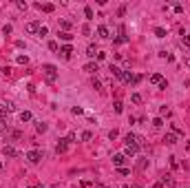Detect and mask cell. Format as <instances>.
<instances>
[{
  "label": "cell",
  "mask_w": 190,
  "mask_h": 188,
  "mask_svg": "<svg viewBox=\"0 0 190 188\" xmlns=\"http://www.w3.org/2000/svg\"><path fill=\"white\" fill-rule=\"evenodd\" d=\"M181 42H183V47H188V49H190V36H186V33H183Z\"/></svg>",
  "instance_id": "cell-33"
},
{
  "label": "cell",
  "mask_w": 190,
  "mask_h": 188,
  "mask_svg": "<svg viewBox=\"0 0 190 188\" xmlns=\"http://www.w3.org/2000/svg\"><path fill=\"white\" fill-rule=\"evenodd\" d=\"M58 36H60V40H64L66 44L73 40V33H69V31H58Z\"/></svg>",
  "instance_id": "cell-11"
},
{
  "label": "cell",
  "mask_w": 190,
  "mask_h": 188,
  "mask_svg": "<svg viewBox=\"0 0 190 188\" xmlns=\"http://www.w3.org/2000/svg\"><path fill=\"white\" fill-rule=\"evenodd\" d=\"M66 140H69V142H75L77 135H75V133H69V135H66Z\"/></svg>",
  "instance_id": "cell-45"
},
{
  "label": "cell",
  "mask_w": 190,
  "mask_h": 188,
  "mask_svg": "<svg viewBox=\"0 0 190 188\" xmlns=\"http://www.w3.org/2000/svg\"><path fill=\"white\" fill-rule=\"evenodd\" d=\"M2 153H4L7 157H18V151H16L13 146H2Z\"/></svg>",
  "instance_id": "cell-9"
},
{
  "label": "cell",
  "mask_w": 190,
  "mask_h": 188,
  "mask_svg": "<svg viewBox=\"0 0 190 188\" xmlns=\"http://www.w3.org/2000/svg\"><path fill=\"white\" fill-rule=\"evenodd\" d=\"M131 100H133V104H142V95H139V93H133Z\"/></svg>",
  "instance_id": "cell-25"
},
{
  "label": "cell",
  "mask_w": 190,
  "mask_h": 188,
  "mask_svg": "<svg viewBox=\"0 0 190 188\" xmlns=\"http://www.w3.org/2000/svg\"><path fill=\"white\" fill-rule=\"evenodd\" d=\"M186 148H188V153H190V142H186Z\"/></svg>",
  "instance_id": "cell-51"
},
{
  "label": "cell",
  "mask_w": 190,
  "mask_h": 188,
  "mask_svg": "<svg viewBox=\"0 0 190 188\" xmlns=\"http://www.w3.org/2000/svg\"><path fill=\"white\" fill-rule=\"evenodd\" d=\"M40 22H29V25H27V33H38L40 31Z\"/></svg>",
  "instance_id": "cell-8"
},
{
  "label": "cell",
  "mask_w": 190,
  "mask_h": 188,
  "mask_svg": "<svg viewBox=\"0 0 190 188\" xmlns=\"http://www.w3.org/2000/svg\"><path fill=\"white\" fill-rule=\"evenodd\" d=\"M66 148H69V140H58V144H55V151L58 153H66Z\"/></svg>",
  "instance_id": "cell-5"
},
{
  "label": "cell",
  "mask_w": 190,
  "mask_h": 188,
  "mask_svg": "<svg viewBox=\"0 0 190 188\" xmlns=\"http://www.w3.org/2000/svg\"><path fill=\"white\" fill-rule=\"evenodd\" d=\"M60 53H62V58L69 60L71 55H73V47H71V44H62V47H60Z\"/></svg>",
  "instance_id": "cell-4"
},
{
  "label": "cell",
  "mask_w": 190,
  "mask_h": 188,
  "mask_svg": "<svg viewBox=\"0 0 190 188\" xmlns=\"http://www.w3.org/2000/svg\"><path fill=\"white\" fill-rule=\"evenodd\" d=\"M0 148H2V144H0Z\"/></svg>",
  "instance_id": "cell-54"
},
{
  "label": "cell",
  "mask_w": 190,
  "mask_h": 188,
  "mask_svg": "<svg viewBox=\"0 0 190 188\" xmlns=\"http://www.w3.org/2000/svg\"><path fill=\"white\" fill-rule=\"evenodd\" d=\"M82 33H84V36H88V33H91V27L84 25V27H82Z\"/></svg>",
  "instance_id": "cell-42"
},
{
  "label": "cell",
  "mask_w": 190,
  "mask_h": 188,
  "mask_svg": "<svg viewBox=\"0 0 190 188\" xmlns=\"http://www.w3.org/2000/svg\"><path fill=\"white\" fill-rule=\"evenodd\" d=\"M139 82H142V75H133V82L131 84H139Z\"/></svg>",
  "instance_id": "cell-44"
},
{
  "label": "cell",
  "mask_w": 190,
  "mask_h": 188,
  "mask_svg": "<svg viewBox=\"0 0 190 188\" xmlns=\"http://www.w3.org/2000/svg\"><path fill=\"white\" fill-rule=\"evenodd\" d=\"M47 33H49V29H47V27H40V31H38V36H40V38H44V36H47Z\"/></svg>",
  "instance_id": "cell-35"
},
{
  "label": "cell",
  "mask_w": 190,
  "mask_h": 188,
  "mask_svg": "<svg viewBox=\"0 0 190 188\" xmlns=\"http://www.w3.org/2000/svg\"><path fill=\"white\" fill-rule=\"evenodd\" d=\"M153 126L155 128H161V126H164V119H161V117H155L153 119Z\"/></svg>",
  "instance_id": "cell-26"
},
{
  "label": "cell",
  "mask_w": 190,
  "mask_h": 188,
  "mask_svg": "<svg viewBox=\"0 0 190 188\" xmlns=\"http://www.w3.org/2000/svg\"><path fill=\"white\" fill-rule=\"evenodd\" d=\"M155 36H157V38H166V29L157 27V29H155Z\"/></svg>",
  "instance_id": "cell-27"
},
{
  "label": "cell",
  "mask_w": 190,
  "mask_h": 188,
  "mask_svg": "<svg viewBox=\"0 0 190 188\" xmlns=\"http://www.w3.org/2000/svg\"><path fill=\"white\" fill-rule=\"evenodd\" d=\"M124 13H126V7H124V4H122V7L117 9V16H119V18H122V16H124Z\"/></svg>",
  "instance_id": "cell-40"
},
{
  "label": "cell",
  "mask_w": 190,
  "mask_h": 188,
  "mask_svg": "<svg viewBox=\"0 0 190 188\" xmlns=\"http://www.w3.org/2000/svg\"><path fill=\"white\" fill-rule=\"evenodd\" d=\"M177 137H179V135H175V133H166L164 142H166L168 146H172V144H177Z\"/></svg>",
  "instance_id": "cell-10"
},
{
  "label": "cell",
  "mask_w": 190,
  "mask_h": 188,
  "mask_svg": "<svg viewBox=\"0 0 190 188\" xmlns=\"http://www.w3.org/2000/svg\"><path fill=\"white\" fill-rule=\"evenodd\" d=\"M0 73H2L4 78H9V75H11V69H9V66H2V69H0Z\"/></svg>",
  "instance_id": "cell-34"
},
{
  "label": "cell",
  "mask_w": 190,
  "mask_h": 188,
  "mask_svg": "<svg viewBox=\"0 0 190 188\" xmlns=\"http://www.w3.org/2000/svg\"><path fill=\"white\" fill-rule=\"evenodd\" d=\"M2 111L13 113V111H16V104H13V102H2Z\"/></svg>",
  "instance_id": "cell-16"
},
{
  "label": "cell",
  "mask_w": 190,
  "mask_h": 188,
  "mask_svg": "<svg viewBox=\"0 0 190 188\" xmlns=\"http://www.w3.org/2000/svg\"><path fill=\"white\" fill-rule=\"evenodd\" d=\"M126 144H137V135H133V133H128L126 137H124Z\"/></svg>",
  "instance_id": "cell-20"
},
{
  "label": "cell",
  "mask_w": 190,
  "mask_h": 188,
  "mask_svg": "<svg viewBox=\"0 0 190 188\" xmlns=\"http://www.w3.org/2000/svg\"><path fill=\"white\" fill-rule=\"evenodd\" d=\"M42 71H44V78H47V82H55V80H58V69H55L53 64H44V66H42Z\"/></svg>",
  "instance_id": "cell-1"
},
{
  "label": "cell",
  "mask_w": 190,
  "mask_h": 188,
  "mask_svg": "<svg viewBox=\"0 0 190 188\" xmlns=\"http://www.w3.org/2000/svg\"><path fill=\"white\" fill-rule=\"evenodd\" d=\"M4 128H7V124H4V122H2V119H0V133H2V131H4Z\"/></svg>",
  "instance_id": "cell-48"
},
{
  "label": "cell",
  "mask_w": 190,
  "mask_h": 188,
  "mask_svg": "<svg viewBox=\"0 0 190 188\" xmlns=\"http://www.w3.org/2000/svg\"><path fill=\"white\" fill-rule=\"evenodd\" d=\"M84 16H86V20H93V9L91 7H84Z\"/></svg>",
  "instance_id": "cell-28"
},
{
  "label": "cell",
  "mask_w": 190,
  "mask_h": 188,
  "mask_svg": "<svg viewBox=\"0 0 190 188\" xmlns=\"http://www.w3.org/2000/svg\"><path fill=\"white\" fill-rule=\"evenodd\" d=\"M16 4H18V9H22V11L27 9V2H22V0H18V2H16Z\"/></svg>",
  "instance_id": "cell-46"
},
{
  "label": "cell",
  "mask_w": 190,
  "mask_h": 188,
  "mask_svg": "<svg viewBox=\"0 0 190 188\" xmlns=\"http://www.w3.org/2000/svg\"><path fill=\"white\" fill-rule=\"evenodd\" d=\"M161 184H166V186H175V179H172L170 175H164V177H161Z\"/></svg>",
  "instance_id": "cell-19"
},
{
  "label": "cell",
  "mask_w": 190,
  "mask_h": 188,
  "mask_svg": "<svg viewBox=\"0 0 190 188\" xmlns=\"http://www.w3.org/2000/svg\"><path fill=\"white\" fill-rule=\"evenodd\" d=\"M150 82H153V84H157V87H159V84L164 82V78H161V73H153V75H150Z\"/></svg>",
  "instance_id": "cell-15"
},
{
  "label": "cell",
  "mask_w": 190,
  "mask_h": 188,
  "mask_svg": "<svg viewBox=\"0 0 190 188\" xmlns=\"http://www.w3.org/2000/svg\"><path fill=\"white\" fill-rule=\"evenodd\" d=\"M131 188H142V186H139V184H131Z\"/></svg>",
  "instance_id": "cell-50"
},
{
  "label": "cell",
  "mask_w": 190,
  "mask_h": 188,
  "mask_svg": "<svg viewBox=\"0 0 190 188\" xmlns=\"http://www.w3.org/2000/svg\"><path fill=\"white\" fill-rule=\"evenodd\" d=\"M153 188H164V184H161V181H157V184H155Z\"/></svg>",
  "instance_id": "cell-49"
},
{
  "label": "cell",
  "mask_w": 190,
  "mask_h": 188,
  "mask_svg": "<svg viewBox=\"0 0 190 188\" xmlns=\"http://www.w3.org/2000/svg\"><path fill=\"white\" fill-rule=\"evenodd\" d=\"M113 109H115V113H122V111H124V104H122V102H115Z\"/></svg>",
  "instance_id": "cell-30"
},
{
  "label": "cell",
  "mask_w": 190,
  "mask_h": 188,
  "mask_svg": "<svg viewBox=\"0 0 190 188\" xmlns=\"http://www.w3.org/2000/svg\"><path fill=\"white\" fill-rule=\"evenodd\" d=\"M86 55L88 58H97V47H95V44H88L86 47Z\"/></svg>",
  "instance_id": "cell-13"
},
{
  "label": "cell",
  "mask_w": 190,
  "mask_h": 188,
  "mask_svg": "<svg viewBox=\"0 0 190 188\" xmlns=\"http://www.w3.org/2000/svg\"><path fill=\"white\" fill-rule=\"evenodd\" d=\"M27 159H29L31 164H38V162H42V153L40 151H29L27 153Z\"/></svg>",
  "instance_id": "cell-2"
},
{
  "label": "cell",
  "mask_w": 190,
  "mask_h": 188,
  "mask_svg": "<svg viewBox=\"0 0 190 188\" xmlns=\"http://www.w3.org/2000/svg\"><path fill=\"white\" fill-rule=\"evenodd\" d=\"M97 36H99V38H104V40H108V38H111L108 27H106V25H99V27H97Z\"/></svg>",
  "instance_id": "cell-6"
},
{
  "label": "cell",
  "mask_w": 190,
  "mask_h": 188,
  "mask_svg": "<svg viewBox=\"0 0 190 188\" xmlns=\"http://www.w3.org/2000/svg\"><path fill=\"white\" fill-rule=\"evenodd\" d=\"M29 188H42V186H36V184H31V186H29Z\"/></svg>",
  "instance_id": "cell-52"
},
{
  "label": "cell",
  "mask_w": 190,
  "mask_h": 188,
  "mask_svg": "<svg viewBox=\"0 0 190 188\" xmlns=\"http://www.w3.org/2000/svg\"><path fill=\"white\" fill-rule=\"evenodd\" d=\"M117 170H119V175H131V170H128V168H117Z\"/></svg>",
  "instance_id": "cell-47"
},
{
  "label": "cell",
  "mask_w": 190,
  "mask_h": 188,
  "mask_svg": "<svg viewBox=\"0 0 190 188\" xmlns=\"http://www.w3.org/2000/svg\"><path fill=\"white\" fill-rule=\"evenodd\" d=\"M137 151H139V146H137V144H126L124 155H137Z\"/></svg>",
  "instance_id": "cell-7"
},
{
  "label": "cell",
  "mask_w": 190,
  "mask_h": 188,
  "mask_svg": "<svg viewBox=\"0 0 190 188\" xmlns=\"http://www.w3.org/2000/svg\"><path fill=\"white\" fill-rule=\"evenodd\" d=\"M122 82H124V84H131V82H133V73H131V71H124V75H122Z\"/></svg>",
  "instance_id": "cell-17"
},
{
  "label": "cell",
  "mask_w": 190,
  "mask_h": 188,
  "mask_svg": "<svg viewBox=\"0 0 190 188\" xmlns=\"http://www.w3.org/2000/svg\"><path fill=\"white\" fill-rule=\"evenodd\" d=\"M20 119H22V122H31V113L29 111H22L20 113Z\"/></svg>",
  "instance_id": "cell-21"
},
{
  "label": "cell",
  "mask_w": 190,
  "mask_h": 188,
  "mask_svg": "<svg viewBox=\"0 0 190 188\" xmlns=\"http://www.w3.org/2000/svg\"><path fill=\"white\" fill-rule=\"evenodd\" d=\"M49 49H51V51H58V42H53V40H51V42H49Z\"/></svg>",
  "instance_id": "cell-43"
},
{
  "label": "cell",
  "mask_w": 190,
  "mask_h": 188,
  "mask_svg": "<svg viewBox=\"0 0 190 188\" xmlns=\"http://www.w3.org/2000/svg\"><path fill=\"white\" fill-rule=\"evenodd\" d=\"M91 84H93V89H97V91H99V89H102V82H99V80H97V78H93V82H91Z\"/></svg>",
  "instance_id": "cell-32"
},
{
  "label": "cell",
  "mask_w": 190,
  "mask_h": 188,
  "mask_svg": "<svg viewBox=\"0 0 190 188\" xmlns=\"http://www.w3.org/2000/svg\"><path fill=\"white\" fill-rule=\"evenodd\" d=\"M84 71H88V73H97V71H99V66H97V62H88V64L84 66Z\"/></svg>",
  "instance_id": "cell-14"
},
{
  "label": "cell",
  "mask_w": 190,
  "mask_h": 188,
  "mask_svg": "<svg viewBox=\"0 0 190 188\" xmlns=\"http://www.w3.org/2000/svg\"><path fill=\"white\" fill-rule=\"evenodd\" d=\"M137 168H139V170H146V157H142V159L137 162Z\"/></svg>",
  "instance_id": "cell-29"
},
{
  "label": "cell",
  "mask_w": 190,
  "mask_h": 188,
  "mask_svg": "<svg viewBox=\"0 0 190 188\" xmlns=\"http://www.w3.org/2000/svg\"><path fill=\"white\" fill-rule=\"evenodd\" d=\"M71 113H73V115H82V113H84V109H82V106H73V109H71Z\"/></svg>",
  "instance_id": "cell-31"
},
{
  "label": "cell",
  "mask_w": 190,
  "mask_h": 188,
  "mask_svg": "<svg viewBox=\"0 0 190 188\" xmlns=\"http://www.w3.org/2000/svg\"><path fill=\"white\" fill-rule=\"evenodd\" d=\"M111 73H113V75L117 78V80H122V75H124V71L119 69V66H115V64H111V69H108Z\"/></svg>",
  "instance_id": "cell-12"
},
{
  "label": "cell",
  "mask_w": 190,
  "mask_h": 188,
  "mask_svg": "<svg viewBox=\"0 0 190 188\" xmlns=\"http://www.w3.org/2000/svg\"><path fill=\"white\" fill-rule=\"evenodd\" d=\"M36 7H38V9H42V11H47V13H51V11L55 9V7H53V4H40V2H38V4H36Z\"/></svg>",
  "instance_id": "cell-18"
},
{
  "label": "cell",
  "mask_w": 190,
  "mask_h": 188,
  "mask_svg": "<svg viewBox=\"0 0 190 188\" xmlns=\"http://www.w3.org/2000/svg\"><path fill=\"white\" fill-rule=\"evenodd\" d=\"M27 62H29L27 55H18V64H27Z\"/></svg>",
  "instance_id": "cell-36"
},
{
  "label": "cell",
  "mask_w": 190,
  "mask_h": 188,
  "mask_svg": "<svg viewBox=\"0 0 190 188\" xmlns=\"http://www.w3.org/2000/svg\"><path fill=\"white\" fill-rule=\"evenodd\" d=\"M115 42L117 44H124V42H128V38L126 36H119V38H115Z\"/></svg>",
  "instance_id": "cell-37"
},
{
  "label": "cell",
  "mask_w": 190,
  "mask_h": 188,
  "mask_svg": "<svg viewBox=\"0 0 190 188\" xmlns=\"http://www.w3.org/2000/svg\"><path fill=\"white\" fill-rule=\"evenodd\" d=\"M36 131L38 133H44V131H47V124L44 122H36Z\"/></svg>",
  "instance_id": "cell-23"
},
{
  "label": "cell",
  "mask_w": 190,
  "mask_h": 188,
  "mask_svg": "<svg viewBox=\"0 0 190 188\" xmlns=\"http://www.w3.org/2000/svg\"><path fill=\"white\" fill-rule=\"evenodd\" d=\"M172 9H175V13H183V4H175Z\"/></svg>",
  "instance_id": "cell-39"
},
{
  "label": "cell",
  "mask_w": 190,
  "mask_h": 188,
  "mask_svg": "<svg viewBox=\"0 0 190 188\" xmlns=\"http://www.w3.org/2000/svg\"><path fill=\"white\" fill-rule=\"evenodd\" d=\"M0 168H2V162H0Z\"/></svg>",
  "instance_id": "cell-53"
},
{
  "label": "cell",
  "mask_w": 190,
  "mask_h": 188,
  "mask_svg": "<svg viewBox=\"0 0 190 188\" xmlns=\"http://www.w3.org/2000/svg\"><path fill=\"white\" fill-rule=\"evenodd\" d=\"M124 162H126V155H124V153H117V155H113V166L124 168Z\"/></svg>",
  "instance_id": "cell-3"
},
{
  "label": "cell",
  "mask_w": 190,
  "mask_h": 188,
  "mask_svg": "<svg viewBox=\"0 0 190 188\" xmlns=\"http://www.w3.org/2000/svg\"><path fill=\"white\" fill-rule=\"evenodd\" d=\"M91 137H93V133H91V131H84V133L80 135V140H82V142H88Z\"/></svg>",
  "instance_id": "cell-22"
},
{
  "label": "cell",
  "mask_w": 190,
  "mask_h": 188,
  "mask_svg": "<svg viewBox=\"0 0 190 188\" xmlns=\"http://www.w3.org/2000/svg\"><path fill=\"white\" fill-rule=\"evenodd\" d=\"M60 29H62V31H69L71 29V22L69 20H62V22H60Z\"/></svg>",
  "instance_id": "cell-24"
},
{
  "label": "cell",
  "mask_w": 190,
  "mask_h": 188,
  "mask_svg": "<svg viewBox=\"0 0 190 188\" xmlns=\"http://www.w3.org/2000/svg\"><path fill=\"white\" fill-rule=\"evenodd\" d=\"M170 166H172V168H177V166H179V162H177V157H170Z\"/></svg>",
  "instance_id": "cell-41"
},
{
  "label": "cell",
  "mask_w": 190,
  "mask_h": 188,
  "mask_svg": "<svg viewBox=\"0 0 190 188\" xmlns=\"http://www.w3.org/2000/svg\"><path fill=\"white\" fill-rule=\"evenodd\" d=\"M172 133H175V135H181V133H183V131H181L179 126H177V124H172Z\"/></svg>",
  "instance_id": "cell-38"
}]
</instances>
